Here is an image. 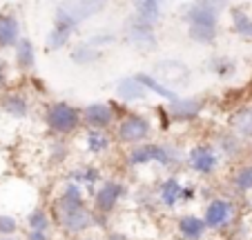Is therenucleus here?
<instances>
[{
	"label": "nucleus",
	"instance_id": "nucleus-1",
	"mask_svg": "<svg viewBox=\"0 0 252 240\" xmlns=\"http://www.w3.org/2000/svg\"><path fill=\"white\" fill-rule=\"evenodd\" d=\"M186 156H183L181 147L174 142H143V145L129 147L125 154V162L132 169L148 165H158L161 169H172V167L181 165Z\"/></svg>",
	"mask_w": 252,
	"mask_h": 240
},
{
	"label": "nucleus",
	"instance_id": "nucleus-2",
	"mask_svg": "<svg viewBox=\"0 0 252 240\" xmlns=\"http://www.w3.org/2000/svg\"><path fill=\"white\" fill-rule=\"evenodd\" d=\"M54 225L67 236H83L90 229H94V209L87 207L85 200H54Z\"/></svg>",
	"mask_w": 252,
	"mask_h": 240
},
{
	"label": "nucleus",
	"instance_id": "nucleus-3",
	"mask_svg": "<svg viewBox=\"0 0 252 240\" xmlns=\"http://www.w3.org/2000/svg\"><path fill=\"white\" fill-rule=\"evenodd\" d=\"M45 125L56 138L74 136L83 125V111L71 103L56 100V103H49L45 109Z\"/></svg>",
	"mask_w": 252,
	"mask_h": 240
},
{
	"label": "nucleus",
	"instance_id": "nucleus-4",
	"mask_svg": "<svg viewBox=\"0 0 252 240\" xmlns=\"http://www.w3.org/2000/svg\"><path fill=\"white\" fill-rule=\"evenodd\" d=\"M154 136V125L145 113L127 111L114 127V140L119 145L136 147L143 142H150Z\"/></svg>",
	"mask_w": 252,
	"mask_h": 240
},
{
	"label": "nucleus",
	"instance_id": "nucleus-5",
	"mask_svg": "<svg viewBox=\"0 0 252 240\" xmlns=\"http://www.w3.org/2000/svg\"><path fill=\"white\" fill-rule=\"evenodd\" d=\"M186 165L190 167V171H194L196 176H214L219 171L221 156L214 147V142H196L188 149L186 154Z\"/></svg>",
	"mask_w": 252,
	"mask_h": 240
},
{
	"label": "nucleus",
	"instance_id": "nucleus-6",
	"mask_svg": "<svg viewBox=\"0 0 252 240\" xmlns=\"http://www.w3.org/2000/svg\"><path fill=\"white\" fill-rule=\"evenodd\" d=\"M125 196H127V185L119 178H107L100 183V187L92 196V209L110 216V213L116 212V207L121 205V200Z\"/></svg>",
	"mask_w": 252,
	"mask_h": 240
},
{
	"label": "nucleus",
	"instance_id": "nucleus-7",
	"mask_svg": "<svg viewBox=\"0 0 252 240\" xmlns=\"http://www.w3.org/2000/svg\"><path fill=\"white\" fill-rule=\"evenodd\" d=\"M234 218H237V205H234V200H230V198H225V196L210 198L203 209V220L210 231L228 229L234 222Z\"/></svg>",
	"mask_w": 252,
	"mask_h": 240
},
{
	"label": "nucleus",
	"instance_id": "nucleus-8",
	"mask_svg": "<svg viewBox=\"0 0 252 240\" xmlns=\"http://www.w3.org/2000/svg\"><path fill=\"white\" fill-rule=\"evenodd\" d=\"M85 129H105L110 132L119 123V107L116 103H92L81 109Z\"/></svg>",
	"mask_w": 252,
	"mask_h": 240
},
{
	"label": "nucleus",
	"instance_id": "nucleus-9",
	"mask_svg": "<svg viewBox=\"0 0 252 240\" xmlns=\"http://www.w3.org/2000/svg\"><path fill=\"white\" fill-rule=\"evenodd\" d=\"M123 33L134 47L143 49V52H152V49L157 47V31H154V25L145 23V20L138 18L136 14L125 18Z\"/></svg>",
	"mask_w": 252,
	"mask_h": 240
},
{
	"label": "nucleus",
	"instance_id": "nucleus-10",
	"mask_svg": "<svg viewBox=\"0 0 252 240\" xmlns=\"http://www.w3.org/2000/svg\"><path fill=\"white\" fill-rule=\"evenodd\" d=\"M76 27H78L76 20L71 18V16L58 5L56 14H54V27H52V31L47 33V38H45L47 49L58 52V49L67 47V43H69L71 36H74V31H76Z\"/></svg>",
	"mask_w": 252,
	"mask_h": 240
},
{
	"label": "nucleus",
	"instance_id": "nucleus-11",
	"mask_svg": "<svg viewBox=\"0 0 252 240\" xmlns=\"http://www.w3.org/2000/svg\"><path fill=\"white\" fill-rule=\"evenodd\" d=\"M205 103L201 98H179L174 103H167V111L174 123H190L196 120L203 111Z\"/></svg>",
	"mask_w": 252,
	"mask_h": 240
},
{
	"label": "nucleus",
	"instance_id": "nucleus-12",
	"mask_svg": "<svg viewBox=\"0 0 252 240\" xmlns=\"http://www.w3.org/2000/svg\"><path fill=\"white\" fill-rule=\"evenodd\" d=\"M107 2H110V0H65V2H61V7L81 25L83 20L100 14V11L107 7Z\"/></svg>",
	"mask_w": 252,
	"mask_h": 240
},
{
	"label": "nucleus",
	"instance_id": "nucleus-13",
	"mask_svg": "<svg viewBox=\"0 0 252 240\" xmlns=\"http://www.w3.org/2000/svg\"><path fill=\"white\" fill-rule=\"evenodd\" d=\"M176 231L183 240H203L208 234V225H205L203 216H196V213H183V216L176 218Z\"/></svg>",
	"mask_w": 252,
	"mask_h": 240
},
{
	"label": "nucleus",
	"instance_id": "nucleus-14",
	"mask_svg": "<svg viewBox=\"0 0 252 240\" xmlns=\"http://www.w3.org/2000/svg\"><path fill=\"white\" fill-rule=\"evenodd\" d=\"M114 138L105 129H85L83 132V149L92 156H103L112 149Z\"/></svg>",
	"mask_w": 252,
	"mask_h": 240
},
{
	"label": "nucleus",
	"instance_id": "nucleus-15",
	"mask_svg": "<svg viewBox=\"0 0 252 240\" xmlns=\"http://www.w3.org/2000/svg\"><path fill=\"white\" fill-rule=\"evenodd\" d=\"M183 185L179 176H167L165 180L158 183V191H157V198L158 203L167 209H174L176 205H181V196H183Z\"/></svg>",
	"mask_w": 252,
	"mask_h": 240
},
{
	"label": "nucleus",
	"instance_id": "nucleus-16",
	"mask_svg": "<svg viewBox=\"0 0 252 240\" xmlns=\"http://www.w3.org/2000/svg\"><path fill=\"white\" fill-rule=\"evenodd\" d=\"M67 178L74 180V183H78L87 193H90V196H94L96 189H98L100 183H103V174H100V169L96 165H81V167H76V169L69 171V176H67Z\"/></svg>",
	"mask_w": 252,
	"mask_h": 240
},
{
	"label": "nucleus",
	"instance_id": "nucleus-17",
	"mask_svg": "<svg viewBox=\"0 0 252 240\" xmlns=\"http://www.w3.org/2000/svg\"><path fill=\"white\" fill-rule=\"evenodd\" d=\"M0 109L9 118L23 120L29 116V100L23 91H7V94L0 96Z\"/></svg>",
	"mask_w": 252,
	"mask_h": 240
},
{
	"label": "nucleus",
	"instance_id": "nucleus-18",
	"mask_svg": "<svg viewBox=\"0 0 252 240\" xmlns=\"http://www.w3.org/2000/svg\"><path fill=\"white\" fill-rule=\"evenodd\" d=\"M214 147H217L219 156H223V158H228V160H237L246 154V140H241V138L234 132H230V129L217 136Z\"/></svg>",
	"mask_w": 252,
	"mask_h": 240
},
{
	"label": "nucleus",
	"instance_id": "nucleus-19",
	"mask_svg": "<svg viewBox=\"0 0 252 240\" xmlns=\"http://www.w3.org/2000/svg\"><path fill=\"white\" fill-rule=\"evenodd\" d=\"M150 91L145 89V87L138 82L134 76H125V78H121L119 82H116V98L121 100V103H138V100H145L148 98Z\"/></svg>",
	"mask_w": 252,
	"mask_h": 240
},
{
	"label": "nucleus",
	"instance_id": "nucleus-20",
	"mask_svg": "<svg viewBox=\"0 0 252 240\" xmlns=\"http://www.w3.org/2000/svg\"><path fill=\"white\" fill-rule=\"evenodd\" d=\"M230 132H234L241 140L252 142V105L234 109L230 116Z\"/></svg>",
	"mask_w": 252,
	"mask_h": 240
},
{
	"label": "nucleus",
	"instance_id": "nucleus-21",
	"mask_svg": "<svg viewBox=\"0 0 252 240\" xmlns=\"http://www.w3.org/2000/svg\"><path fill=\"white\" fill-rule=\"evenodd\" d=\"M20 20L14 14H0V49L16 47L20 40Z\"/></svg>",
	"mask_w": 252,
	"mask_h": 240
},
{
	"label": "nucleus",
	"instance_id": "nucleus-22",
	"mask_svg": "<svg viewBox=\"0 0 252 240\" xmlns=\"http://www.w3.org/2000/svg\"><path fill=\"white\" fill-rule=\"evenodd\" d=\"M183 20L188 23V27H192V25H201V27H219V14H214V11L205 9V7L196 5V2L186 5V9H183Z\"/></svg>",
	"mask_w": 252,
	"mask_h": 240
},
{
	"label": "nucleus",
	"instance_id": "nucleus-23",
	"mask_svg": "<svg viewBox=\"0 0 252 240\" xmlns=\"http://www.w3.org/2000/svg\"><path fill=\"white\" fill-rule=\"evenodd\" d=\"M134 78H136L138 82H141V85L150 91V94H157L158 98L167 100V103H174V100H179V94H176V91L172 89V87L163 85V82L157 78V76H152V74H143V71H138V74H134Z\"/></svg>",
	"mask_w": 252,
	"mask_h": 240
},
{
	"label": "nucleus",
	"instance_id": "nucleus-24",
	"mask_svg": "<svg viewBox=\"0 0 252 240\" xmlns=\"http://www.w3.org/2000/svg\"><path fill=\"white\" fill-rule=\"evenodd\" d=\"M14 60L16 67L23 71H32L36 67V47L29 38H20L18 45L14 47Z\"/></svg>",
	"mask_w": 252,
	"mask_h": 240
},
{
	"label": "nucleus",
	"instance_id": "nucleus-25",
	"mask_svg": "<svg viewBox=\"0 0 252 240\" xmlns=\"http://www.w3.org/2000/svg\"><path fill=\"white\" fill-rule=\"evenodd\" d=\"M54 225V216L43 207V205H36L27 212L25 216V227L32 231H49Z\"/></svg>",
	"mask_w": 252,
	"mask_h": 240
},
{
	"label": "nucleus",
	"instance_id": "nucleus-26",
	"mask_svg": "<svg viewBox=\"0 0 252 240\" xmlns=\"http://www.w3.org/2000/svg\"><path fill=\"white\" fill-rule=\"evenodd\" d=\"M134 14H136L138 18H143L145 23L157 27L161 16H163L161 0H134Z\"/></svg>",
	"mask_w": 252,
	"mask_h": 240
},
{
	"label": "nucleus",
	"instance_id": "nucleus-27",
	"mask_svg": "<svg viewBox=\"0 0 252 240\" xmlns=\"http://www.w3.org/2000/svg\"><path fill=\"white\" fill-rule=\"evenodd\" d=\"M69 60L74 62V65H94L96 60H100V49L92 47V45H87V43H78L71 47Z\"/></svg>",
	"mask_w": 252,
	"mask_h": 240
},
{
	"label": "nucleus",
	"instance_id": "nucleus-28",
	"mask_svg": "<svg viewBox=\"0 0 252 240\" xmlns=\"http://www.w3.org/2000/svg\"><path fill=\"white\" fill-rule=\"evenodd\" d=\"M234 191L239 193H250L252 191V162H243L234 169L232 178H230Z\"/></svg>",
	"mask_w": 252,
	"mask_h": 240
},
{
	"label": "nucleus",
	"instance_id": "nucleus-29",
	"mask_svg": "<svg viewBox=\"0 0 252 240\" xmlns=\"http://www.w3.org/2000/svg\"><path fill=\"white\" fill-rule=\"evenodd\" d=\"M230 16H232V31L237 33V36L246 38V40H252V18L243 9H239V7H232Z\"/></svg>",
	"mask_w": 252,
	"mask_h": 240
},
{
	"label": "nucleus",
	"instance_id": "nucleus-30",
	"mask_svg": "<svg viewBox=\"0 0 252 240\" xmlns=\"http://www.w3.org/2000/svg\"><path fill=\"white\" fill-rule=\"evenodd\" d=\"M210 71H212L217 78L221 80H228L230 76L237 71V65H234L232 58H225V56H217V58H210Z\"/></svg>",
	"mask_w": 252,
	"mask_h": 240
},
{
	"label": "nucleus",
	"instance_id": "nucleus-31",
	"mask_svg": "<svg viewBox=\"0 0 252 240\" xmlns=\"http://www.w3.org/2000/svg\"><path fill=\"white\" fill-rule=\"evenodd\" d=\"M217 33H219V27H201V25H192V27H188V36H190V40H194V43H199V45L214 43Z\"/></svg>",
	"mask_w": 252,
	"mask_h": 240
},
{
	"label": "nucleus",
	"instance_id": "nucleus-32",
	"mask_svg": "<svg viewBox=\"0 0 252 240\" xmlns=\"http://www.w3.org/2000/svg\"><path fill=\"white\" fill-rule=\"evenodd\" d=\"M20 220L16 213H0V236H18Z\"/></svg>",
	"mask_w": 252,
	"mask_h": 240
},
{
	"label": "nucleus",
	"instance_id": "nucleus-33",
	"mask_svg": "<svg viewBox=\"0 0 252 240\" xmlns=\"http://www.w3.org/2000/svg\"><path fill=\"white\" fill-rule=\"evenodd\" d=\"M67 156H69V149H67L65 140H61V138H56V140L49 145V162H54V165H61V162H65Z\"/></svg>",
	"mask_w": 252,
	"mask_h": 240
},
{
	"label": "nucleus",
	"instance_id": "nucleus-34",
	"mask_svg": "<svg viewBox=\"0 0 252 240\" xmlns=\"http://www.w3.org/2000/svg\"><path fill=\"white\" fill-rule=\"evenodd\" d=\"M85 43L92 45V47H96V49H103V47L114 45L116 43V36H114V33H110V31H98V33H92Z\"/></svg>",
	"mask_w": 252,
	"mask_h": 240
},
{
	"label": "nucleus",
	"instance_id": "nucleus-35",
	"mask_svg": "<svg viewBox=\"0 0 252 240\" xmlns=\"http://www.w3.org/2000/svg\"><path fill=\"white\" fill-rule=\"evenodd\" d=\"M194 2L201 7H205V9L214 11V14H219V16H221V11L230 7V0H194Z\"/></svg>",
	"mask_w": 252,
	"mask_h": 240
},
{
	"label": "nucleus",
	"instance_id": "nucleus-36",
	"mask_svg": "<svg viewBox=\"0 0 252 240\" xmlns=\"http://www.w3.org/2000/svg\"><path fill=\"white\" fill-rule=\"evenodd\" d=\"M194 198H196V185H192V183H186V185H183L181 205H190V203H194Z\"/></svg>",
	"mask_w": 252,
	"mask_h": 240
},
{
	"label": "nucleus",
	"instance_id": "nucleus-37",
	"mask_svg": "<svg viewBox=\"0 0 252 240\" xmlns=\"http://www.w3.org/2000/svg\"><path fill=\"white\" fill-rule=\"evenodd\" d=\"M23 240H54L52 231H32L27 229L23 234Z\"/></svg>",
	"mask_w": 252,
	"mask_h": 240
},
{
	"label": "nucleus",
	"instance_id": "nucleus-38",
	"mask_svg": "<svg viewBox=\"0 0 252 240\" xmlns=\"http://www.w3.org/2000/svg\"><path fill=\"white\" fill-rule=\"evenodd\" d=\"M7 85H9V67L0 58V89H5Z\"/></svg>",
	"mask_w": 252,
	"mask_h": 240
},
{
	"label": "nucleus",
	"instance_id": "nucleus-39",
	"mask_svg": "<svg viewBox=\"0 0 252 240\" xmlns=\"http://www.w3.org/2000/svg\"><path fill=\"white\" fill-rule=\"evenodd\" d=\"M105 240H129V236L123 234V231H107V234H105Z\"/></svg>",
	"mask_w": 252,
	"mask_h": 240
},
{
	"label": "nucleus",
	"instance_id": "nucleus-40",
	"mask_svg": "<svg viewBox=\"0 0 252 240\" xmlns=\"http://www.w3.org/2000/svg\"><path fill=\"white\" fill-rule=\"evenodd\" d=\"M246 158H248V162H252V142H248V147H246Z\"/></svg>",
	"mask_w": 252,
	"mask_h": 240
},
{
	"label": "nucleus",
	"instance_id": "nucleus-41",
	"mask_svg": "<svg viewBox=\"0 0 252 240\" xmlns=\"http://www.w3.org/2000/svg\"><path fill=\"white\" fill-rule=\"evenodd\" d=\"M0 240H20L18 236H0Z\"/></svg>",
	"mask_w": 252,
	"mask_h": 240
},
{
	"label": "nucleus",
	"instance_id": "nucleus-42",
	"mask_svg": "<svg viewBox=\"0 0 252 240\" xmlns=\"http://www.w3.org/2000/svg\"><path fill=\"white\" fill-rule=\"evenodd\" d=\"M81 240H96V238H92V236H85V238H81Z\"/></svg>",
	"mask_w": 252,
	"mask_h": 240
},
{
	"label": "nucleus",
	"instance_id": "nucleus-43",
	"mask_svg": "<svg viewBox=\"0 0 252 240\" xmlns=\"http://www.w3.org/2000/svg\"><path fill=\"white\" fill-rule=\"evenodd\" d=\"M167 2H172V0H161V5H167Z\"/></svg>",
	"mask_w": 252,
	"mask_h": 240
}]
</instances>
